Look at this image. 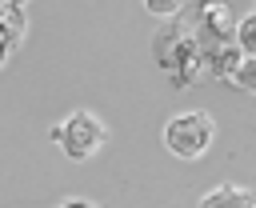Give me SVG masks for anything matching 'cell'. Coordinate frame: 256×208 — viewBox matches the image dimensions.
Instances as JSON below:
<instances>
[{
  "mask_svg": "<svg viewBox=\"0 0 256 208\" xmlns=\"http://www.w3.org/2000/svg\"><path fill=\"white\" fill-rule=\"evenodd\" d=\"M236 44H240L244 56H256V12L236 20Z\"/></svg>",
  "mask_w": 256,
  "mask_h": 208,
  "instance_id": "obj_5",
  "label": "cell"
},
{
  "mask_svg": "<svg viewBox=\"0 0 256 208\" xmlns=\"http://www.w3.org/2000/svg\"><path fill=\"white\" fill-rule=\"evenodd\" d=\"M4 4H8V8H20V12H24V4H28V0H4Z\"/></svg>",
  "mask_w": 256,
  "mask_h": 208,
  "instance_id": "obj_10",
  "label": "cell"
},
{
  "mask_svg": "<svg viewBox=\"0 0 256 208\" xmlns=\"http://www.w3.org/2000/svg\"><path fill=\"white\" fill-rule=\"evenodd\" d=\"M216 4H228V0H216Z\"/></svg>",
  "mask_w": 256,
  "mask_h": 208,
  "instance_id": "obj_11",
  "label": "cell"
},
{
  "mask_svg": "<svg viewBox=\"0 0 256 208\" xmlns=\"http://www.w3.org/2000/svg\"><path fill=\"white\" fill-rule=\"evenodd\" d=\"M216 136V120L208 112H176L164 124V148L180 160H200Z\"/></svg>",
  "mask_w": 256,
  "mask_h": 208,
  "instance_id": "obj_3",
  "label": "cell"
},
{
  "mask_svg": "<svg viewBox=\"0 0 256 208\" xmlns=\"http://www.w3.org/2000/svg\"><path fill=\"white\" fill-rule=\"evenodd\" d=\"M232 84L256 96V56H244V64L236 68V76H232Z\"/></svg>",
  "mask_w": 256,
  "mask_h": 208,
  "instance_id": "obj_7",
  "label": "cell"
},
{
  "mask_svg": "<svg viewBox=\"0 0 256 208\" xmlns=\"http://www.w3.org/2000/svg\"><path fill=\"white\" fill-rule=\"evenodd\" d=\"M140 4H144V12H152L160 20H176L184 12V0H140Z\"/></svg>",
  "mask_w": 256,
  "mask_h": 208,
  "instance_id": "obj_6",
  "label": "cell"
},
{
  "mask_svg": "<svg viewBox=\"0 0 256 208\" xmlns=\"http://www.w3.org/2000/svg\"><path fill=\"white\" fill-rule=\"evenodd\" d=\"M196 208H256V192H248L240 184H216L212 192L200 196Z\"/></svg>",
  "mask_w": 256,
  "mask_h": 208,
  "instance_id": "obj_4",
  "label": "cell"
},
{
  "mask_svg": "<svg viewBox=\"0 0 256 208\" xmlns=\"http://www.w3.org/2000/svg\"><path fill=\"white\" fill-rule=\"evenodd\" d=\"M152 56H156V64L168 72V80H172L176 88L196 84V76L204 72L200 44H196L192 28L180 24V20H168L164 28H156V36H152Z\"/></svg>",
  "mask_w": 256,
  "mask_h": 208,
  "instance_id": "obj_1",
  "label": "cell"
},
{
  "mask_svg": "<svg viewBox=\"0 0 256 208\" xmlns=\"http://www.w3.org/2000/svg\"><path fill=\"white\" fill-rule=\"evenodd\" d=\"M12 44H16V40H12V36H8L4 28H0V64L8 60V52H12Z\"/></svg>",
  "mask_w": 256,
  "mask_h": 208,
  "instance_id": "obj_8",
  "label": "cell"
},
{
  "mask_svg": "<svg viewBox=\"0 0 256 208\" xmlns=\"http://www.w3.org/2000/svg\"><path fill=\"white\" fill-rule=\"evenodd\" d=\"M60 208H104V204H96V200H84V196H76V200H64Z\"/></svg>",
  "mask_w": 256,
  "mask_h": 208,
  "instance_id": "obj_9",
  "label": "cell"
},
{
  "mask_svg": "<svg viewBox=\"0 0 256 208\" xmlns=\"http://www.w3.org/2000/svg\"><path fill=\"white\" fill-rule=\"evenodd\" d=\"M48 136H52V144H60V152H64L68 160L80 164V160H92V156L104 148L108 128L100 124L96 112H84V108H80V112H68Z\"/></svg>",
  "mask_w": 256,
  "mask_h": 208,
  "instance_id": "obj_2",
  "label": "cell"
}]
</instances>
